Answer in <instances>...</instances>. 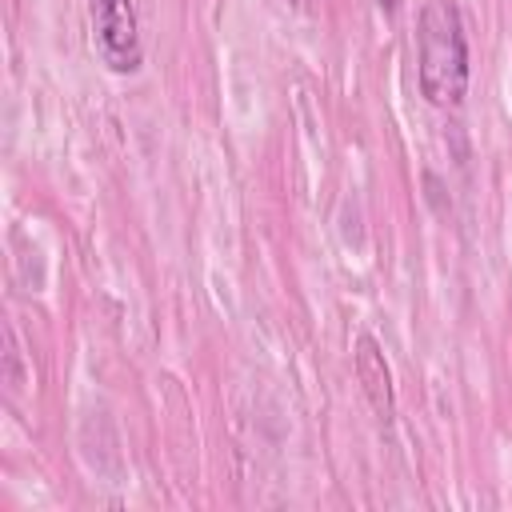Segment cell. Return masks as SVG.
Instances as JSON below:
<instances>
[{
  "label": "cell",
  "instance_id": "cell-1",
  "mask_svg": "<svg viewBox=\"0 0 512 512\" xmlns=\"http://www.w3.org/2000/svg\"><path fill=\"white\" fill-rule=\"evenodd\" d=\"M420 92L436 108H456L468 92V36L456 0H428L420 8Z\"/></svg>",
  "mask_w": 512,
  "mask_h": 512
},
{
  "label": "cell",
  "instance_id": "cell-2",
  "mask_svg": "<svg viewBox=\"0 0 512 512\" xmlns=\"http://www.w3.org/2000/svg\"><path fill=\"white\" fill-rule=\"evenodd\" d=\"M88 20H92V44L100 60L120 76L136 72L144 60L136 4L132 0H88Z\"/></svg>",
  "mask_w": 512,
  "mask_h": 512
},
{
  "label": "cell",
  "instance_id": "cell-3",
  "mask_svg": "<svg viewBox=\"0 0 512 512\" xmlns=\"http://www.w3.org/2000/svg\"><path fill=\"white\" fill-rule=\"evenodd\" d=\"M352 368H356V380L364 388V396L372 400V408L380 416H392L396 408V392H392V368L384 360V348L376 344V336L360 332L356 344H352Z\"/></svg>",
  "mask_w": 512,
  "mask_h": 512
},
{
  "label": "cell",
  "instance_id": "cell-4",
  "mask_svg": "<svg viewBox=\"0 0 512 512\" xmlns=\"http://www.w3.org/2000/svg\"><path fill=\"white\" fill-rule=\"evenodd\" d=\"M380 8H388V12H392V8H396V0H380Z\"/></svg>",
  "mask_w": 512,
  "mask_h": 512
},
{
  "label": "cell",
  "instance_id": "cell-5",
  "mask_svg": "<svg viewBox=\"0 0 512 512\" xmlns=\"http://www.w3.org/2000/svg\"><path fill=\"white\" fill-rule=\"evenodd\" d=\"M292 4H304V0H292Z\"/></svg>",
  "mask_w": 512,
  "mask_h": 512
}]
</instances>
